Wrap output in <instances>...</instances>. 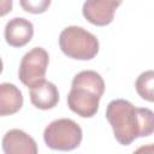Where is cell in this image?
Wrapping results in <instances>:
<instances>
[{
  "instance_id": "cell-1",
  "label": "cell",
  "mask_w": 154,
  "mask_h": 154,
  "mask_svg": "<svg viewBox=\"0 0 154 154\" xmlns=\"http://www.w3.org/2000/svg\"><path fill=\"white\" fill-rule=\"evenodd\" d=\"M106 119L114 138L122 146H129L136 138L150 136L154 131L153 111L147 107H135L124 99L112 100L107 105Z\"/></svg>"
},
{
  "instance_id": "cell-2",
  "label": "cell",
  "mask_w": 154,
  "mask_h": 154,
  "mask_svg": "<svg viewBox=\"0 0 154 154\" xmlns=\"http://www.w3.org/2000/svg\"><path fill=\"white\" fill-rule=\"evenodd\" d=\"M105 93V81L93 70L75 75L67 94L69 108L82 118H91L99 111V102Z\"/></svg>"
},
{
  "instance_id": "cell-3",
  "label": "cell",
  "mask_w": 154,
  "mask_h": 154,
  "mask_svg": "<svg viewBox=\"0 0 154 154\" xmlns=\"http://www.w3.org/2000/svg\"><path fill=\"white\" fill-rule=\"evenodd\" d=\"M61 52L76 60H91L99 53V40L90 31L82 26L70 25L59 35Z\"/></svg>"
},
{
  "instance_id": "cell-4",
  "label": "cell",
  "mask_w": 154,
  "mask_h": 154,
  "mask_svg": "<svg viewBox=\"0 0 154 154\" xmlns=\"http://www.w3.org/2000/svg\"><path fill=\"white\" fill-rule=\"evenodd\" d=\"M82 138V128L69 118L51 122L43 131V141L46 146L53 150H73L79 147Z\"/></svg>"
},
{
  "instance_id": "cell-5",
  "label": "cell",
  "mask_w": 154,
  "mask_h": 154,
  "mask_svg": "<svg viewBox=\"0 0 154 154\" xmlns=\"http://www.w3.org/2000/svg\"><path fill=\"white\" fill-rule=\"evenodd\" d=\"M48 64V52L42 47H34L26 52L20 60L18 69L19 81L28 88L32 87L37 82L45 79Z\"/></svg>"
},
{
  "instance_id": "cell-6",
  "label": "cell",
  "mask_w": 154,
  "mask_h": 154,
  "mask_svg": "<svg viewBox=\"0 0 154 154\" xmlns=\"http://www.w3.org/2000/svg\"><path fill=\"white\" fill-rule=\"evenodd\" d=\"M122 2L123 0H85L82 14L90 24L106 26L113 22L114 13Z\"/></svg>"
},
{
  "instance_id": "cell-7",
  "label": "cell",
  "mask_w": 154,
  "mask_h": 154,
  "mask_svg": "<svg viewBox=\"0 0 154 154\" xmlns=\"http://www.w3.org/2000/svg\"><path fill=\"white\" fill-rule=\"evenodd\" d=\"M5 154H37L36 141L20 129L8 130L1 141Z\"/></svg>"
},
{
  "instance_id": "cell-8",
  "label": "cell",
  "mask_w": 154,
  "mask_h": 154,
  "mask_svg": "<svg viewBox=\"0 0 154 154\" xmlns=\"http://www.w3.org/2000/svg\"><path fill=\"white\" fill-rule=\"evenodd\" d=\"M4 35L7 45L20 48L31 41L34 36V25L26 18L14 17L6 23Z\"/></svg>"
},
{
  "instance_id": "cell-9",
  "label": "cell",
  "mask_w": 154,
  "mask_h": 154,
  "mask_svg": "<svg viewBox=\"0 0 154 154\" xmlns=\"http://www.w3.org/2000/svg\"><path fill=\"white\" fill-rule=\"evenodd\" d=\"M30 89L31 103L42 111L54 108L59 102V91L54 83L42 79L34 84Z\"/></svg>"
},
{
  "instance_id": "cell-10",
  "label": "cell",
  "mask_w": 154,
  "mask_h": 154,
  "mask_svg": "<svg viewBox=\"0 0 154 154\" xmlns=\"http://www.w3.org/2000/svg\"><path fill=\"white\" fill-rule=\"evenodd\" d=\"M23 94L13 83H0V117L17 113L23 106Z\"/></svg>"
},
{
  "instance_id": "cell-11",
  "label": "cell",
  "mask_w": 154,
  "mask_h": 154,
  "mask_svg": "<svg viewBox=\"0 0 154 154\" xmlns=\"http://www.w3.org/2000/svg\"><path fill=\"white\" fill-rule=\"evenodd\" d=\"M135 88L137 94L146 101L153 102L154 101V72L153 70H147L142 72L136 82Z\"/></svg>"
},
{
  "instance_id": "cell-12",
  "label": "cell",
  "mask_w": 154,
  "mask_h": 154,
  "mask_svg": "<svg viewBox=\"0 0 154 154\" xmlns=\"http://www.w3.org/2000/svg\"><path fill=\"white\" fill-rule=\"evenodd\" d=\"M52 0H19L20 7L29 13L41 14L48 10Z\"/></svg>"
},
{
  "instance_id": "cell-13",
  "label": "cell",
  "mask_w": 154,
  "mask_h": 154,
  "mask_svg": "<svg viewBox=\"0 0 154 154\" xmlns=\"http://www.w3.org/2000/svg\"><path fill=\"white\" fill-rule=\"evenodd\" d=\"M13 0H0V17L8 14L12 11Z\"/></svg>"
},
{
  "instance_id": "cell-14",
  "label": "cell",
  "mask_w": 154,
  "mask_h": 154,
  "mask_svg": "<svg viewBox=\"0 0 154 154\" xmlns=\"http://www.w3.org/2000/svg\"><path fill=\"white\" fill-rule=\"evenodd\" d=\"M2 69H4V65H2V60H1V58H0V73L2 72Z\"/></svg>"
}]
</instances>
